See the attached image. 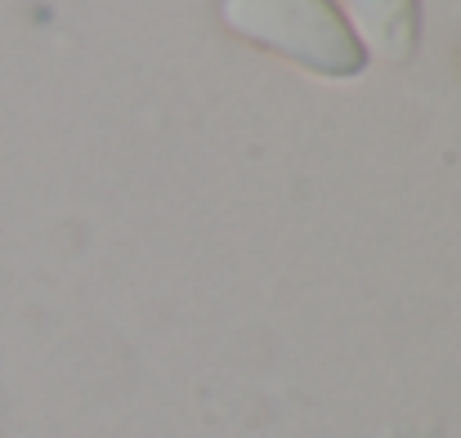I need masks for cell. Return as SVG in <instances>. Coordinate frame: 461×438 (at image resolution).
<instances>
[{"mask_svg": "<svg viewBox=\"0 0 461 438\" xmlns=\"http://www.w3.org/2000/svg\"><path fill=\"white\" fill-rule=\"evenodd\" d=\"M220 18L233 36L313 76L345 81L367 67V49L331 0H220Z\"/></svg>", "mask_w": 461, "mask_h": 438, "instance_id": "1", "label": "cell"}, {"mask_svg": "<svg viewBox=\"0 0 461 438\" xmlns=\"http://www.w3.org/2000/svg\"><path fill=\"white\" fill-rule=\"evenodd\" d=\"M349 27L367 54L385 63H408L421 40V0H345Z\"/></svg>", "mask_w": 461, "mask_h": 438, "instance_id": "2", "label": "cell"}]
</instances>
